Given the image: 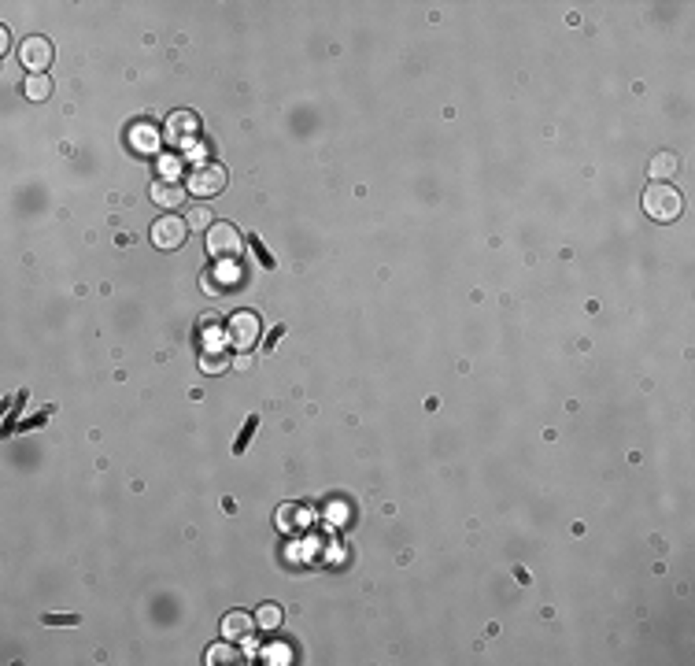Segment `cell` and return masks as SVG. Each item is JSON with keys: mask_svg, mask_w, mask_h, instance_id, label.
Returning a JSON list of instances; mask_svg holds the SVG:
<instances>
[{"mask_svg": "<svg viewBox=\"0 0 695 666\" xmlns=\"http://www.w3.org/2000/svg\"><path fill=\"white\" fill-rule=\"evenodd\" d=\"M644 211L654 218V222H673L680 211H685V200H680V193L673 186H662V181H654V186L644 189Z\"/></svg>", "mask_w": 695, "mask_h": 666, "instance_id": "1", "label": "cell"}, {"mask_svg": "<svg viewBox=\"0 0 695 666\" xmlns=\"http://www.w3.org/2000/svg\"><path fill=\"white\" fill-rule=\"evenodd\" d=\"M259 315L255 311H233L226 322V345H233L237 352H252L259 345Z\"/></svg>", "mask_w": 695, "mask_h": 666, "instance_id": "2", "label": "cell"}, {"mask_svg": "<svg viewBox=\"0 0 695 666\" xmlns=\"http://www.w3.org/2000/svg\"><path fill=\"white\" fill-rule=\"evenodd\" d=\"M189 189L196 197H218L226 189V167L222 163H196L189 171Z\"/></svg>", "mask_w": 695, "mask_h": 666, "instance_id": "3", "label": "cell"}, {"mask_svg": "<svg viewBox=\"0 0 695 666\" xmlns=\"http://www.w3.org/2000/svg\"><path fill=\"white\" fill-rule=\"evenodd\" d=\"M241 248L244 244H241L237 226H230V222H211V230H207V252L215 259H237Z\"/></svg>", "mask_w": 695, "mask_h": 666, "instance_id": "4", "label": "cell"}, {"mask_svg": "<svg viewBox=\"0 0 695 666\" xmlns=\"http://www.w3.org/2000/svg\"><path fill=\"white\" fill-rule=\"evenodd\" d=\"M189 237V222L178 218V215H160L152 222V244L163 248V252H170V248H181Z\"/></svg>", "mask_w": 695, "mask_h": 666, "instance_id": "5", "label": "cell"}, {"mask_svg": "<svg viewBox=\"0 0 695 666\" xmlns=\"http://www.w3.org/2000/svg\"><path fill=\"white\" fill-rule=\"evenodd\" d=\"M19 60H22V67H30V74H45V67H52V60H56V52H52L48 37L34 34V37H22Z\"/></svg>", "mask_w": 695, "mask_h": 666, "instance_id": "6", "label": "cell"}, {"mask_svg": "<svg viewBox=\"0 0 695 666\" xmlns=\"http://www.w3.org/2000/svg\"><path fill=\"white\" fill-rule=\"evenodd\" d=\"M196 134H200V119H196L192 111H174V115H170V123H167L170 145H185V148H192Z\"/></svg>", "mask_w": 695, "mask_h": 666, "instance_id": "7", "label": "cell"}, {"mask_svg": "<svg viewBox=\"0 0 695 666\" xmlns=\"http://www.w3.org/2000/svg\"><path fill=\"white\" fill-rule=\"evenodd\" d=\"M252 630H255V615H248V611H230L226 618H222V641H252Z\"/></svg>", "mask_w": 695, "mask_h": 666, "instance_id": "8", "label": "cell"}, {"mask_svg": "<svg viewBox=\"0 0 695 666\" xmlns=\"http://www.w3.org/2000/svg\"><path fill=\"white\" fill-rule=\"evenodd\" d=\"M181 200H185V186H178V181H155L152 186V204L167 207V211H174Z\"/></svg>", "mask_w": 695, "mask_h": 666, "instance_id": "9", "label": "cell"}, {"mask_svg": "<svg viewBox=\"0 0 695 666\" xmlns=\"http://www.w3.org/2000/svg\"><path fill=\"white\" fill-rule=\"evenodd\" d=\"M129 145H134L137 152H144V155H152L155 148H160V130L148 126V123H137L134 130H129Z\"/></svg>", "mask_w": 695, "mask_h": 666, "instance_id": "10", "label": "cell"}, {"mask_svg": "<svg viewBox=\"0 0 695 666\" xmlns=\"http://www.w3.org/2000/svg\"><path fill=\"white\" fill-rule=\"evenodd\" d=\"M677 167H680V160H677L673 152H659V155L651 160V178H654V181H666V178L677 174Z\"/></svg>", "mask_w": 695, "mask_h": 666, "instance_id": "11", "label": "cell"}, {"mask_svg": "<svg viewBox=\"0 0 695 666\" xmlns=\"http://www.w3.org/2000/svg\"><path fill=\"white\" fill-rule=\"evenodd\" d=\"M237 278H241V270L233 267L230 259H222V263L215 267V282H207V289H211V293H215V289H226V285H233Z\"/></svg>", "mask_w": 695, "mask_h": 666, "instance_id": "12", "label": "cell"}, {"mask_svg": "<svg viewBox=\"0 0 695 666\" xmlns=\"http://www.w3.org/2000/svg\"><path fill=\"white\" fill-rule=\"evenodd\" d=\"M26 97H30V100L52 97V78L48 74H30V78H26Z\"/></svg>", "mask_w": 695, "mask_h": 666, "instance_id": "13", "label": "cell"}, {"mask_svg": "<svg viewBox=\"0 0 695 666\" xmlns=\"http://www.w3.org/2000/svg\"><path fill=\"white\" fill-rule=\"evenodd\" d=\"M255 625H259V630H278V625H281V607L278 604H263V607H259V615H255Z\"/></svg>", "mask_w": 695, "mask_h": 666, "instance_id": "14", "label": "cell"}, {"mask_svg": "<svg viewBox=\"0 0 695 666\" xmlns=\"http://www.w3.org/2000/svg\"><path fill=\"white\" fill-rule=\"evenodd\" d=\"M255 429H259V415H248V419H244V429H241V433H237V440H233V452H244L248 448V440H252V433H255Z\"/></svg>", "mask_w": 695, "mask_h": 666, "instance_id": "15", "label": "cell"}, {"mask_svg": "<svg viewBox=\"0 0 695 666\" xmlns=\"http://www.w3.org/2000/svg\"><path fill=\"white\" fill-rule=\"evenodd\" d=\"M230 659H237V651H233V641H226V644H211V648H207V662H211V666L230 662Z\"/></svg>", "mask_w": 695, "mask_h": 666, "instance_id": "16", "label": "cell"}, {"mask_svg": "<svg viewBox=\"0 0 695 666\" xmlns=\"http://www.w3.org/2000/svg\"><path fill=\"white\" fill-rule=\"evenodd\" d=\"M185 222H189L192 230H211V211H207V207H192Z\"/></svg>", "mask_w": 695, "mask_h": 666, "instance_id": "17", "label": "cell"}, {"mask_svg": "<svg viewBox=\"0 0 695 666\" xmlns=\"http://www.w3.org/2000/svg\"><path fill=\"white\" fill-rule=\"evenodd\" d=\"M181 171V163H178V155H163L160 160V174H163V181H174V174Z\"/></svg>", "mask_w": 695, "mask_h": 666, "instance_id": "18", "label": "cell"}, {"mask_svg": "<svg viewBox=\"0 0 695 666\" xmlns=\"http://www.w3.org/2000/svg\"><path fill=\"white\" fill-rule=\"evenodd\" d=\"M252 252H255V259H259V263H263L267 270H274V256H270L267 248H263V241H259V237L252 241Z\"/></svg>", "mask_w": 695, "mask_h": 666, "instance_id": "19", "label": "cell"}, {"mask_svg": "<svg viewBox=\"0 0 695 666\" xmlns=\"http://www.w3.org/2000/svg\"><path fill=\"white\" fill-rule=\"evenodd\" d=\"M78 615H45V625H74Z\"/></svg>", "mask_w": 695, "mask_h": 666, "instance_id": "20", "label": "cell"}, {"mask_svg": "<svg viewBox=\"0 0 695 666\" xmlns=\"http://www.w3.org/2000/svg\"><path fill=\"white\" fill-rule=\"evenodd\" d=\"M281 333H285V326H274V330L267 333V348H274V345H278V341H281Z\"/></svg>", "mask_w": 695, "mask_h": 666, "instance_id": "21", "label": "cell"}, {"mask_svg": "<svg viewBox=\"0 0 695 666\" xmlns=\"http://www.w3.org/2000/svg\"><path fill=\"white\" fill-rule=\"evenodd\" d=\"M8 48H11V34H8V30H0V56H4Z\"/></svg>", "mask_w": 695, "mask_h": 666, "instance_id": "22", "label": "cell"}, {"mask_svg": "<svg viewBox=\"0 0 695 666\" xmlns=\"http://www.w3.org/2000/svg\"><path fill=\"white\" fill-rule=\"evenodd\" d=\"M248 363H252V359H248V352H241V356H237V370H248Z\"/></svg>", "mask_w": 695, "mask_h": 666, "instance_id": "23", "label": "cell"}]
</instances>
